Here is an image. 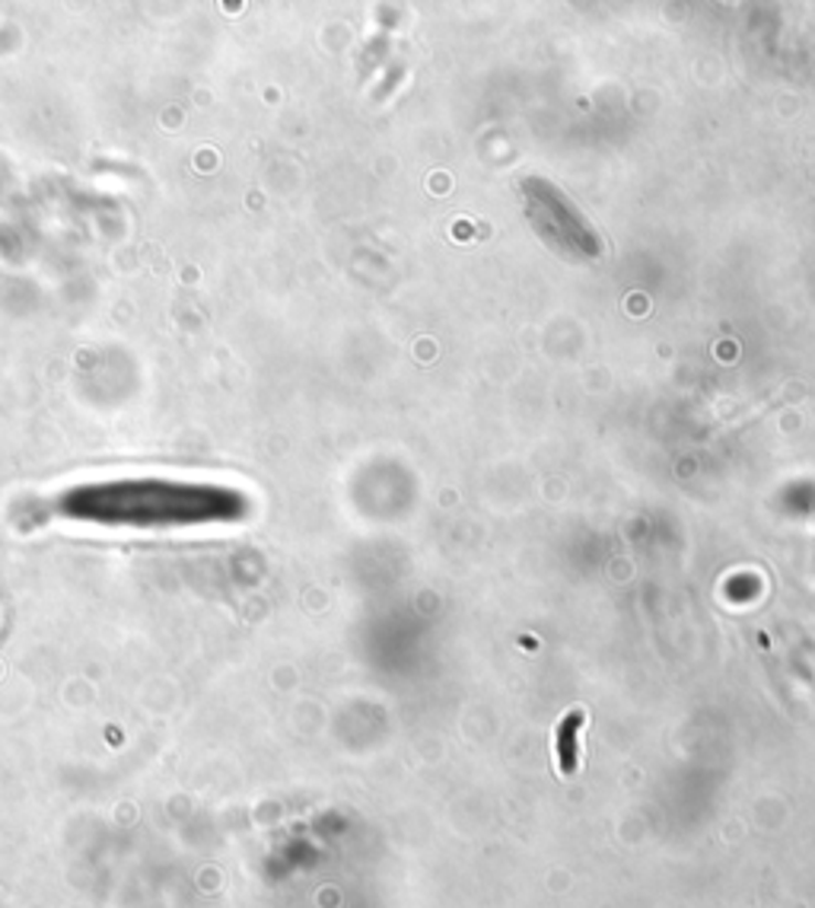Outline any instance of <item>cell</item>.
<instances>
[{"label":"cell","instance_id":"cell-1","mask_svg":"<svg viewBox=\"0 0 815 908\" xmlns=\"http://www.w3.org/2000/svg\"><path fill=\"white\" fill-rule=\"evenodd\" d=\"M583 734H587V711L570 708L561 717L558 737H555L561 778H573L580 771V766H583Z\"/></svg>","mask_w":815,"mask_h":908}]
</instances>
